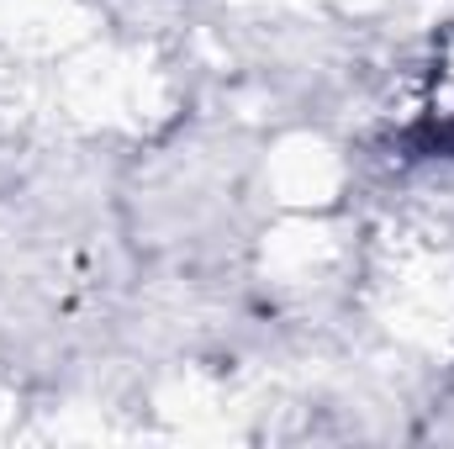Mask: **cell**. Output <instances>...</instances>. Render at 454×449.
Instances as JSON below:
<instances>
[{
  "label": "cell",
  "instance_id": "cell-1",
  "mask_svg": "<svg viewBox=\"0 0 454 449\" xmlns=\"http://www.w3.org/2000/svg\"><path fill=\"white\" fill-rule=\"evenodd\" d=\"M407 143L418 154H428V159H454V106L450 112H428L407 132Z\"/></svg>",
  "mask_w": 454,
  "mask_h": 449
}]
</instances>
